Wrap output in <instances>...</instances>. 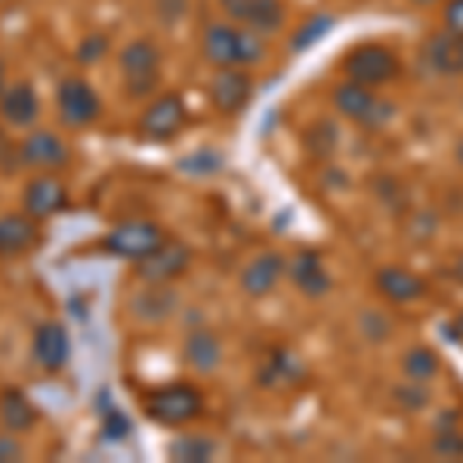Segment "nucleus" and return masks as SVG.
<instances>
[{
    "instance_id": "nucleus-21",
    "label": "nucleus",
    "mask_w": 463,
    "mask_h": 463,
    "mask_svg": "<svg viewBox=\"0 0 463 463\" xmlns=\"http://www.w3.org/2000/svg\"><path fill=\"white\" fill-rule=\"evenodd\" d=\"M220 340L213 337L211 331H192L189 340L183 346V358L189 368L201 371V374H211V371L220 364Z\"/></svg>"
},
{
    "instance_id": "nucleus-15",
    "label": "nucleus",
    "mask_w": 463,
    "mask_h": 463,
    "mask_svg": "<svg viewBox=\"0 0 463 463\" xmlns=\"http://www.w3.org/2000/svg\"><path fill=\"white\" fill-rule=\"evenodd\" d=\"M41 244V229L32 213L0 216V257H22Z\"/></svg>"
},
{
    "instance_id": "nucleus-34",
    "label": "nucleus",
    "mask_w": 463,
    "mask_h": 463,
    "mask_svg": "<svg viewBox=\"0 0 463 463\" xmlns=\"http://www.w3.org/2000/svg\"><path fill=\"white\" fill-rule=\"evenodd\" d=\"M458 275H460V281H463V260H460V266H458Z\"/></svg>"
},
{
    "instance_id": "nucleus-17",
    "label": "nucleus",
    "mask_w": 463,
    "mask_h": 463,
    "mask_svg": "<svg viewBox=\"0 0 463 463\" xmlns=\"http://www.w3.org/2000/svg\"><path fill=\"white\" fill-rule=\"evenodd\" d=\"M41 115V99H37L32 84H16L4 90L0 96V118L10 127H32Z\"/></svg>"
},
{
    "instance_id": "nucleus-27",
    "label": "nucleus",
    "mask_w": 463,
    "mask_h": 463,
    "mask_svg": "<svg viewBox=\"0 0 463 463\" xmlns=\"http://www.w3.org/2000/svg\"><path fill=\"white\" fill-rule=\"evenodd\" d=\"M25 458V448L16 436H0V463H16Z\"/></svg>"
},
{
    "instance_id": "nucleus-9",
    "label": "nucleus",
    "mask_w": 463,
    "mask_h": 463,
    "mask_svg": "<svg viewBox=\"0 0 463 463\" xmlns=\"http://www.w3.org/2000/svg\"><path fill=\"white\" fill-rule=\"evenodd\" d=\"M222 13L244 28H253L260 34H275L285 28V4L281 0H220Z\"/></svg>"
},
{
    "instance_id": "nucleus-12",
    "label": "nucleus",
    "mask_w": 463,
    "mask_h": 463,
    "mask_svg": "<svg viewBox=\"0 0 463 463\" xmlns=\"http://www.w3.org/2000/svg\"><path fill=\"white\" fill-rule=\"evenodd\" d=\"M253 96V80L241 69H216L211 80V102L220 115H238Z\"/></svg>"
},
{
    "instance_id": "nucleus-1",
    "label": "nucleus",
    "mask_w": 463,
    "mask_h": 463,
    "mask_svg": "<svg viewBox=\"0 0 463 463\" xmlns=\"http://www.w3.org/2000/svg\"><path fill=\"white\" fill-rule=\"evenodd\" d=\"M201 53L213 69H244L257 65L266 56V34L244 25H226L213 22L201 34Z\"/></svg>"
},
{
    "instance_id": "nucleus-7",
    "label": "nucleus",
    "mask_w": 463,
    "mask_h": 463,
    "mask_svg": "<svg viewBox=\"0 0 463 463\" xmlns=\"http://www.w3.org/2000/svg\"><path fill=\"white\" fill-rule=\"evenodd\" d=\"M56 109L65 127L84 130V127H90L99 118V96H96V90L87 80L69 78L56 90Z\"/></svg>"
},
{
    "instance_id": "nucleus-4",
    "label": "nucleus",
    "mask_w": 463,
    "mask_h": 463,
    "mask_svg": "<svg viewBox=\"0 0 463 463\" xmlns=\"http://www.w3.org/2000/svg\"><path fill=\"white\" fill-rule=\"evenodd\" d=\"M167 241L164 229L158 222H148V220H130L121 222L102 238V250L111 253V257H121V260H143L152 250H158L161 244Z\"/></svg>"
},
{
    "instance_id": "nucleus-24",
    "label": "nucleus",
    "mask_w": 463,
    "mask_h": 463,
    "mask_svg": "<svg viewBox=\"0 0 463 463\" xmlns=\"http://www.w3.org/2000/svg\"><path fill=\"white\" fill-rule=\"evenodd\" d=\"M439 371V358H436V353H430V349H414V353H408L405 355V374L411 377V380H430L432 374Z\"/></svg>"
},
{
    "instance_id": "nucleus-6",
    "label": "nucleus",
    "mask_w": 463,
    "mask_h": 463,
    "mask_svg": "<svg viewBox=\"0 0 463 463\" xmlns=\"http://www.w3.org/2000/svg\"><path fill=\"white\" fill-rule=\"evenodd\" d=\"M189 121V111L179 93H161L155 96L146 106L143 118H139V137L148 143H164V139H174L179 130Z\"/></svg>"
},
{
    "instance_id": "nucleus-25",
    "label": "nucleus",
    "mask_w": 463,
    "mask_h": 463,
    "mask_svg": "<svg viewBox=\"0 0 463 463\" xmlns=\"http://www.w3.org/2000/svg\"><path fill=\"white\" fill-rule=\"evenodd\" d=\"M106 50H109V41L106 37H87V41H80V47H78V59L80 62H96V59H102L106 56Z\"/></svg>"
},
{
    "instance_id": "nucleus-3",
    "label": "nucleus",
    "mask_w": 463,
    "mask_h": 463,
    "mask_svg": "<svg viewBox=\"0 0 463 463\" xmlns=\"http://www.w3.org/2000/svg\"><path fill=\"white\" fill-rule=\"evenodd\" d=\"M146 414L164 427H183L201 414V392L189 383H170L146 395Z\"/></svg>"
},
{
    "instance_id": "nucleus-8",
    "label": "nucleus",
    "mask_w": 463,
    "mask_h": 463,
    "mask_svg": "<svg viewBox=\"0 0 463 463\" xmlns=\"http://www.w3.org/2000/svg\"><path fill=\"white\" fill-rule=\"evenodd\" d=\"M334 106L340 109L343 118H349V121H355V124H364V127H377V124L390 121V115H392V109L386 106L383 99H377L374 90L355 84V80L340 84L334 90Z\"/></svg>"
},
{
    "instance_id": "nucleus-5",
    "label": "nucleus",
    "mask_w": 463,
    "mask_h": 463,
    "mask_svg": "<svg viewBox=\"0 0 463 463\" xmlns=\"http://www.w3.org/2000/svg\"><path fill=\"white\" fill-rule=\"evenodd\" d=\"M343 71L349 80L364 87H377L386 84L390 78H395L399 71V59L390 47H380V43H362V47L349 50L343 59Z\"/></svg>"
},
{
    "instance_id": "nucleus-32",
    "label": "nucleus",
    "mask_w": 463,
    "mask_h": 463,
    "mask_svg": "<svg viewBox=\"0 0 463 463\" xmlns=\"http://www.w3.org/2000/svg\"><path fill=\"white\" fill-rule=\"evenodd\" d=\"M0 96H4V65H0Z\"/></svg>"
},
{
    "instance_id": "nucleus-16",
    "label": "nucleus",
    "mask_w": 463,
    "mask_h": 463,
    "mask_svg": "<svg viewBox=\"0 0 463 463\" xmlns=\"http://www.w3.org/2000/svg\"><path fill=\"white\" fill-rule=\"evenodd\" d=\"M423 62L442 78H458L463 74V37L454 32L432 34L423 43Z\"/></svg>"
},
{
    "instance_id": "nucleus-26",
    "label": "nucleus",
    "mask_w": 463,
    "mask_h": 463,
    "mask_svg": "<svg viewBox=\"0 0 463 463\" xmlns=\"http://www.w3.org/2000/svg\"><path fill=\"white\" fill-rule=\"evenodd\" d=\"M155 10H158V19L167 25V22L185 16V0H155Z\"/></svg>"
},
{
    "instance_id": "nucleus-2",
    "label": "nucleus",
    "mask_w": 463,
    "mask_h": 463,
    "mask_svg": "<svg viewBox=\"0 0 463 463\" xmlns=\"http://www.w3.org/2000/svg\"><path fill=\"white\" fill-rule=\"evenodd\" d=\"M118 69H121L127 96L143 99V96L155 93V87L161 80V50L146 37L130 41L118 56Z\"/></svg>"
},
{
    "instance_id": "nucleus-28",
    "label": "nucleus",
    "mask_w": 463,
    "mask_h": 463,
    "mask_svg": "<svg viewBox=\"0 0 463 463\" xmlns=\"http://www.w3.org/2000/svg\"><path fill=\"white\" fill-rule=\"evenodd\" d=\"M445 25L448 32L463 37V0H448L445 4Z\"/></svg>"
},
{
    "instance_id": "nucleus-11",
    "label": "nucleus",
    "mask_w": 463,
    "mask_h": 463,
    "mask_svg": "<svg viewBox=\"0 0 463 463\" xmlns=\"http://www.w3.org/2000/svg\"><path fill=\"white\" fill-rule=\"evenodd\" d=\"M19 158L22 167H34V170H59L69 164V146L50 130H34L28 133L19 143Z\"/></svg>"
},
{
    "instance_id": "nucleus-14",
    "label": "nucleus",
    "mask_w": 463,
    "mask_h": 463,
    "mask_svg": "<svg viewBox=\"0 0 463 463\" xmlns=\"http://www.w3.org/2000/svg\"><path fill=\"white\" fill-rule=\"evenodd\" d=\"M32 353H34V362L41 364L47 374H56V371H62L65 362H69V353H71L69 331H65L59 321H43V325L34 331Z\"/></svg>"
},
{
    "instance_id": "nucleus-18",
    "label": "nucleus",
    "mask_w": 463,
    "mask_h": 463,
    "mask_svg": "<svg viewBox=\"0 0 463 463\" xmlns=\"http://www.w3.org/2000/svg\"><path fill=\"white\" fill-rule=\"evenodd\" d=\"M281 272H285V260L279 253H263V257L250 260L241 272V288L248 297H266L272 294L275 285H279Z\"/></svg>"
},
{
    "instance_id": "nucleus-33",
    "label": "nucleus",
    "mask_w": 463,
    "mask_h": 463,
    "mask_svg": "<svg viewBox=\"0 0 463 463\" xmlns=\"http://www.w3.org/2000/svg\"><path fill=\"white\" fill-rule=\"evenodd\" d=\"M458 158H460V164H463V143L458 146Z\"/></svg>"
},
{
    "instance_id": "nucleus-19",
    "label": "nucleus",
    "mask_w": 463,
    "mask_h": 463,
    "mask_svg": "<svg viewBox=\"0 0 463 463\" xmlns=\"http://www.w3.org/2000/svg\"><path fill=\"white\" fill-rule=\"evenodd\" d=\"M0 420L10 432H28L37 423V408L22 390H4V395H0Z\"/></svg>"
},
{
    "instance_id": "nucleus-20",
    "label": "nucleus",
    "mask_w": 463,
    "mask_h": 463,
    "mask_svg": "<svg viewBox=\"0 0 463 463\" xmlns=\"http://www.w3.org/2000/svg\"><path fill=\"white\" fill-rule=\"evenodd\" d=\"M377 288L383 297H390L395 303H408L414 297L423 294V281L417 279L414 272L408 269H399V266H390V269H380L377 272Z\"/></svg>"
},
{
    "instance_id": "nucleus-30",
    "label": "nucleus",
    "mask_w": 463,
    "mask_h": 463,
    "mask_svg": "<svg viewBox=\"0 0 463 463\" xmlns=\"http://www.w3.org/2000/svg\"><path fill=\"white\" fill-rule=\"evenodd\" d=\"M6 158H16V161H22L19 158V146H13L10 139L0 133V164H6Z\"/></svg>"
},
{
    "instance_id": "nucleus-10",
    "label": "nucleus",
    "mask_w": 463,
    "mask_h": 463,
    "mask_svg": "<svg viewBox=\"0 0 463 463\" xmlns=\"http://www.w3.org/2000/svg\"><path fill=\"white\" fill-rule=\"evenodd\" d=\"M189 263L192 250L183 241H176V238H167L158 250L137 260V275H143L146 281H155V285H164V281H174L176 275H183Z\"/></svg>"
},
{
    "instance_id": "nucleus-35",
    "label": "nucleus",
    "mask_w": 463,
    "mask_h": 463,
    "mask_svg": "<svg viewBox=\"0 0 463 463\" xmlns=\"http://www.w3.org/2000/svg\"><path fill=\"white\" fill-rule=\"evenodd\" d=\"M0 4H6V0H0Z\"/></svg>"
},
{
    "instance_id": "nucleus-23",
    "label": "nucleus",
    "mask_w": 463,
    "mask_h": 463,
    "mask_svg": "<svg viewBox=\"0 0 463 463\" xmlns=\"http://www.w3.org/2000/svg\"><path fill=\"white\" fill-rule=\"evenodd\" d=\"M216 451L213 442H207V439L201 436H183L176 439L174 445H170V454H174V460H195V463H204L211 460Z\"/></svg>"
},
{
    "instance_id": "nucleus-31",
    "label": "nucleus",
    "mask_w": 463,
    "mask_h": 463,
    "mask_svg": "<svg viewBox=\"0 0 463 463\" xmlns=\"http://www.w3.org/2000/svg\"><path fill=\"white\" fill-rule=\"evenodd\" d=\"M411 4H417V6H430V4H436V0H411Z\"/></svg>"
},
{
    "instance_id": "nucleus-29",
    "label": "nucleus",
    "mask_w": 463,
    "mask_h": 463,
    "mask_svg": "<svg viewBox=\"0 0 463 463\" xmlns=\"http://www.w3.org/2000/svg\"><path fill=\"white\" fill-rule=\"evenodd\" d=\"M102 432H106L109 439H121V432H127V420L121 414H109L106 427H102Z\"/></svg>"
},
{
    "instance_id": "nucleus-13",
    "label": "nucleus",
    "mask_w": 463,
    "mask_h": 463,
    "mask_svg": "<svg viewBox=\"0 0 463 463\" xmlns=\"http://www.w3.org/2000/svg\"><path fill=\"white\" fill-rule=\"evenodd\" d=\"M65 204H69V189H65L62 179L41 174L25 185L22 207H25V213H32L34 220H50V216H56L59 211H65Z\"/></svg>"
},
{
    "instance_id": "nucleus-22",
    "label": "nucleus",
    "mask_w": 463,
    "mask_h": 463,
    "mask_svg": "<svg viewBox=\"0 0 463 463\" xmlns=\"http://www.w3.org/2000/svg\"><path fill=\"white\" fill-rule=\"evenodd\" d=\"M290 279H294V285L309 297H318L331 288V279H327L325 266H321V260L316 253H300V257L290 263Z\"/></svg>"
}]
</instances>
